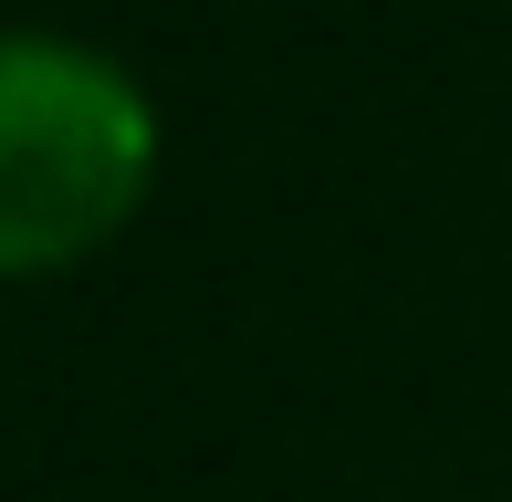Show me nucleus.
Returning <instances> with one entry per match:
<instances>
[{
	"mask_svg": "<svg viewBox=\"0 0 512 502\" xmlns=\"http://www.w3.org/2000/svg\"><path fill=\"white\" fill-rule=\"evenodd\" d=\"M157 189V95L74 32H0V272L84 262Z\"/></svg>",
	"mask_w": 512,
	"mask_h": 502,
	"instance_id": "nucleus-1",
	"label": "nucleus"
}]
</instances>
